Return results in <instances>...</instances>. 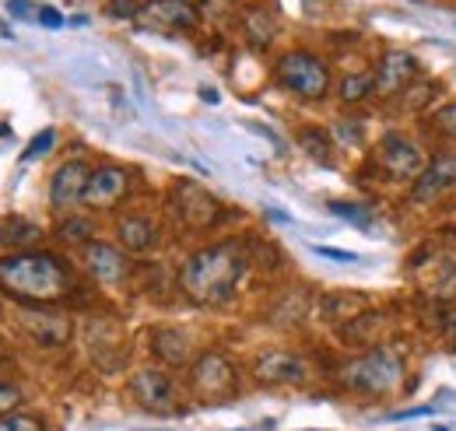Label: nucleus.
I'll return each mask as SVG.
<instances>
[{
	"label": "nucleus",
	"instance_id": "f257e3e1",
	"mask_svg": "<svg viewBox=\"0 0 456 431\" xmlns=\"http://www.w3.org/2000/svg\"><path fill=\"white\" fill-rule=\"evenodd\" d=\"M246 267H249V256L239 242L204 246L183 264L179 284H183L186 298L197 302V305H225L235 295Z\"/></svg>",
	"mask_w": 456,
	"mask_h": 431
},
{
	"label": "nucleus",
	"instance_id": "f03ea898",
	"mask_svg": "<svg viewBox=\"0 0 456 431\" xmlns=\"http://www.w3.org/2000/svg\"><path fill=\"white\" fill-rule=\"evenodd\" d=\"M0 288L21 302H60L74 291V273L53 253H14L0 260Z\"/></svg>",
	"mask_w": 456,
	"mask_h": 431
},
{
	"label": "nucleus",
	"instance_id": "7ed1b4c3",
	"mask_svg": "<svg viewBox=\"0 0 456 431\" xmlns=\"http://www.w3.org/2000/svg\"><path fill=\"white\" fill-rule=\"evenodd\" d=\"M338 382L354 393H365V396H387L403 382V362L390 347H372V351L344 362L338 369Z\"/></svg>",
	"mask_w": 456,
	"mask_h": 431
},
{
	"label": "nucleus",
	"instance_id": "20e7f679",
	"mask_svg": "<svg viewBox=\"0 0 456 431\" xmlns=\"http://www.w3.org/2000/svg\"><path fill=\"white\" fill-rule=\"evenodd\" d=\"M274 77H278V85L285 88L288 95L305 99V102H320L330 92V67H327V60L309 53V50H291V53L281 56L278 67H274Z\"/></svg>",
	"mask_w": 456,
	"mask_h": 431
},
{
	"label": "nucleus",
	"instance_id": "39448f33",
	"mask_svg": "<svg viewBox=\"0 0 456 431\" xmlns=\"http://www.w3.org/2000/svg\"><path fill=\"white\" fill-rule=\"evenodd\" d=\"M190 393L200 400V403H211V407H218V403H225L232 400L235 393H239V378H235V369H232V362H228L225 354H218V351H208V354H200L193 365H190Z\"/></svg>",
	"mask_w": 456,
	"mask_h": 431
},
{
	"label": "nucleus",
	"instance_id": "423d86ee",
	"mask_svg": "<svg viewBox=\"0 0 456 431\" xmlns=\"http://www.w3.org/2000/svg\"><path fill=\"white\" fill-rule=\"evenodd\" d=\"M376 165H379V172L390 175L394 183H414V179L425 172L428 155H425V148H421L414 137L390 130V134H383V141H379V148H376Z\"/></svg>",
	"mask_w": 456,
	"mask_h": 431
},
{
	"label": "nucleus",
	"instance_id": "0eeeda50",
	"mask_svg": "<svg viewBox=\"0 0 456 431\" xmlns=\"http://www.w3.org/2000/svg\"><path fill=\"white\" fill-rule=\"evenodd\" d=\"M172 211L179 215V221H183L186 228L204 232V228H211V224L222 217V204H218V197H211L200 183L183 179V183H175V190H172Z\"/></svg>",
	"mask_w": 456,
	"mask_h": 431
},
{
	"label": "nucleus",
	"instance_id": "6e6552de",
	"mask_svg": "<svg viewBox=\"0 0 456 431\" xmlns=\"http://www.w3.org/2000/svg\"><path fill=\"white\" fill-rule=\"evenodd\" d=\"M126 193H130V172L123 165H99L88 179L85 207L88 211H113Z\"/></svg>",
	"mask_w": 456,
	"mask_h": 431
},
{
	"label": "nucleus",
	"instance_id": "1a4fd4ad",
	"mask_svg": "<svg viewBox=\"0 0 456 431\" xmlns=\"http://www.w3.org/2000/svg\"><path fill=\"white\" fill-rule=\"evenodd\" d=\"M456 186V151H439L436 159H428L425 172L411 183V200L414 204H432L439 197H446Z\"/></svg>",
	"mask_w": 456,
	"mask_h": 431
},
{
	"label": "nucleus",
	"instance_id": "9d476101",
	"mask_svg": "<svg viewBox=\"0 0 456 431\" xmlns=\"http://www.w3.org/2000/svg\"><path fill=\"white\" fill-rule=\"evenodd\" d=\"M372 74H376V95L394 99V95H403L418 81V60L407 50H390V53H383L379 67Z\"/></svg>",
	"mask_w": 456,
	"mask_h": 431
},
{
	"label": "nucleus",
	"instance_id": "9b49d317",
	"mask_svg": "<svg viewBox=\"0 0 456 431\" xmlns=\"http://www.w3.org/2000/svg\"><path fill=\"white\" fill-rule=\"evenodd\" d=\"M253 376L264 386H298V382L309 378V365L295 351H267V354L256 358Z\"/></svg>",
	"mask_w": 456,
	"mask_h": 431
},
{
	"label": "nucleus",
	"instance_id": "f8f14e48",
	"mask_svg": "<svg viewBox=\"0 0 456 431\" xmlns=\"http://www.w3.org/2000/svg\"><path fill=\"white\" fill-rule=\"evenodd\" d=\"M88 179H92V168L85 162L60 165L57 172H53V183H50V204H53V211H70V207L85 204Z\"/></svg>",
	"mask_w": 456,
	"mask_h": 431
},
{
	"label": "nucleus",
	"instance_id": "ddd939ff",
	"mask_svg": "<svg viewBox=\"0 0 456 431\" xmlns=\"http://www.w3.org/2000/svg\"><path fill=\"white\" fill-rule=\"evenodd\" d=\"M130 396L144 411H172L175 403V382L162 369H141L130 378Z\"/></svg>",
	"mask_w": 456,
	"mask_h": 431
},
{
	"label": "nucleus",
	"instance_id": "4468645a",
	"mask_svg": "<svg viewBox=\"0 0 456 431\" xmlns=\"http://www.w3.org/2000/svg\"><path fill=\"white\" fill-rule=\"evenodd\" d=\"M85 267L92 270V277L99 284H123L130 277V260L116 249V246H106V242H88L85 246Z\"/></svg>",
	"mask_w": 456,
	"mask_h": 431
},
{
	"label": "nucleus",
	"instance_id": "2eb2a0df",
	"mask_svg": "<svg viewBox=\"0 0 456 431\" xmlns=\"http://www.w3.org/2000/svg\"><path fill=\"white\" fill-rule=\"evenodd\" d=\"M21 326L28 329V337L39 347H63L70 340V320L67 316H53V313H39V309H21L18 313Z\"/></svg>",
	"mask_w": 456,
	"mask_h": 431
},
{
	"label": "nucleus",
	"instance_id": "dca6fc26",
	"mask_svg": "<svg viewBox=\"0 0 456 431\" xmlns=\"http://www.w3.org/2000/svg\"><path fill=\"white\" fill-rule=\"evenodd\" d=\"M116 235H119V246L126 253H148L159 246V224L151 217L130 215L116 224Z\"/></svg>",
	"mask_w": 456,
	"mask_h": 431
},
{
	"label": "nucleus",
	"instance_id": "f3484780",
	"mask_svg": "<svg viewBox=\"0 0 456 431\" xmlns=\"http://www.w3.org/2000/svg\"><path fill=\"white\" fill-rule=\"evenodd\" d=\"M151 354L162 362V365H169V369H183L186 362H190V337L183 333V329H169V326H162V329H155L151 333Z\"/></svg>",
	"mask_w": 456,
	"mask_h": 431
},
{
	"label": "nucleus",
	"instance_id": "a211bd4d",
	"mask_svg": "<svg viewBox=\"0 0 456 431\" xmlns=\"http://www.w3.org/2000/svg\"><path fill=\"white\" fill-rule=\"evenodd\" d=\"M144 18H148L151 25H159V28H172V32L197 25V14H193L190 0H151V4L144 7Z\"/></svg>",
	"mask_w": 456,
	"mask_h": 431
},
{
	"label": "nucleus",
	"instance_id": "6ab92c4d",
	"mask_svg": "<svg viewBox=\"0 0 456 431\" xmlns=\"http://www.w3.org/2000/svg\"><path fill=\"white\" fill-rule=\"evenodd\" d=\"M242 32H246V39L256 46V50H264V46H271L274 43V36H278V14L271 11V7H246L242 11Z\"/></svg>",
	"mask_w": 456,
	"mask_h": 431
},
{
	"label": "nucleus",
	"instance_id": "aec40b11",
	"mask_svg": "<svg viewBox=\"0 0 456 431\" xmlns=\"http://www.w3.org/2000/svg\"><path fill=\"white\" fill-rule=\"evenodd\" d=\"M362 309H365V298L362 295H327L320 302V313H323L327 323H351Z\"/></svg>",
	"mask_w": 456,
	"mask_h": 431
},
{
	"label": "nucleus",
	"instance_id": "412c9836",
	"mask_svg": "<svg viewBox=\"0 0 456 431\" xmlns=\"http://www.w3.org/2000/svg\"><path fill=\"white\" fill-rule=\"evenodd\" d=\"M298 144H302V151H305L313 162H320V165L334 162V144H330L327 130L309 126V130H302V134H298Z\"/></svg>",
	"mask_w": 456,
	"mask_h": 431
},
{
	"label": "nucleus",
	"instance_id": "4be33fe9",
	"mask_svg": "<svg viewBox=\"0 0 456 431\" xmlns=\"http://www.w3.org/2000/svg\"><path fill=\"white\" fill-rule=\"evenodd\" d=\"M369 95H376V74H372V70L347 74V77L341 81V102H347V106L365 102Z\"/></svg>",
	"mask_w": 456,
	"mask_h": 431
},
{
	"label": "nucleus",
	"instance_id": "5701e85b",
	"mask_svg": "<svg viewBox=\"0 0 456 431\" xmlns=\"http://www.w3.org/2000/svg\"><path fill=\"white\" fill-rule=\"evenodd\" d=\"M92 235H95V228L85 217H67V221L57 224V239L60 242H70V246H88V242H95Z\"/></svg>",
	"mask_w": 456,
	"mask_h": 431
},
{
	"label": "nucleus",
	"instance_id": "b1692460",
	"mask_svg": "<svg viewBox=\"0 0 456 431\" xmlns=\"http://www.w3.org/2000/svg\"><path fill=\"white\" fill-rule=\"evenodd\" d=\"M436 81H414L407 92H403V109H411V112H421V109H428L436 102Z\"/></svg>",
	"mask_w": 456,
	"mask_h": 431
},
{
	"label": "nucleus",
	"instance_id": "393cba45",
	"mask_svg": "<svg viewBox=\"0 0 456 431\" xmlns=\"http://www.w3.org/2000/svg\"><path fill=\"white\" fill-rule=\"evenodd\" d=\"M330 211L344 221H351L354 228H362V232H372L376 224H372V215H369V207H362V204H341V200H334L330 204Z\"/></svg>",
	"mask_w": 456,
	"mask_h": 431
},
{
	"label": "nucleus",
	"instance_id": "a878e982",
	"mask_svg": "<svg viewBox=\"0 0 456 431\" xmlns=\"http://www.w3.org/2000/svg\"><path fill=\"white\" fill-rule=\"evenodd\" d=\"M432 126H436L443 137L456 141V102H446V106L436 109V112H432Z\"/></svg>",
	"mask_w": 456,
	"mask_h": 431
},
{
	"label": "nucleus",
	"instance_id": "bb28decb",
	"mask_svg": "<svg viewBox=\"0 0 456 431\" xmlns=\"http://www.w3.org/2000/svg\"><path fill=\"white\" fill-rule=\"evenodd\" d=\"M53 141H57V134H53V130H39V134L28 141V148L21 151V162H36V159H43V155L53 148Z\"/></svg>",
	"mask_w": 456,
	"mask_h": 431
},
{
	"label": "nucleus",
	"instance_id": "cd10ccee",
	"mask_svg": "<svg viewBox=\"0 0 456 431\" xmlns=\"http://www.w3.org/2000/svg\"><path fill=\"white\" fill-rule=\"evenodd\" d=\"M32 239H39V228H36V224H28V221H21V217H14V221L7 224V235H4V242L25 246V242H32Z\"/></svg>",
	"mask_w": 456,
	"mask_h": 431
},
{
	"label": "nucleus",
	"instance_id": "c85d7f7f",
	"mask_svg": "<svg viewBox=\"0 0 456 431\" xmlns=\"http://www.w3.org/2000/svg\"><path fill=\"white\" fill-rule=\"evenodd\" d=\"M0 431H43V421L32 414H7L0 418Z\"/></svg>",
	"mask_w": 456,
	"mask_h": 431
},
{
	"label": "nucleus",
	"instance_id": "c756f323",
	"mask_svg": "<svg viewBox=\"0 0 456 431\" xmlns=\"http://www.w3.org/2000/svg\"><path fill=\"white\" fill-rule=\"evenodd\" d=\"M21 407V389L14 382H0V418L14 414Z\"/></svg>",
	"mask_w": 456,
	"mask_h": 431
},
{
	"label": "nucleus",
	"instance_id": "7c9ffc66",
	"mask_svg": "<svg viewBox=\"0 0 456 431\" xmlns=\"http://www.w3.org/2000/svg\"><path fill=\"white\" fill-rule=\"evenodd\" d=\"M39 11H43V4H32V0H7V14H11V18H32V21H39Z\"/></svg>",
	"mask_w": 456,
	"mask_h": 431
},
{
	"label": "nucleus",
	"instance_id": "2f4dec72",
	"mask_svg": "<svg viewBox=\"0 0 456 431\" xmlns=\"http://www.w3.org/2000/svg\"><path fill=\"white\" fill-rule=\"evenodd\" d=\"M313 253L323 256V260H338V264H358V253H347L338 246H313Z\"/></svg>",
	"mask_w": 456,
	"mask_h": 431
},
{
	"label": "nucleus",
	"instance_id": "473e14b6",
	"mask_svg": "<svg viewBox=\"0 0 456 431\" xmlns=\"http://www.w3.org/2000/svg\"><path fill=\"white\" fill-rule=\"evenodd\" d=\"M110 11H113L116 18H137L144 7L137 0H110Z\"/></svg>",
	"mask_w": 456,
	"mask_h": 431
},
{
	"label": "nucleus",
	"instance_id": "72a5a7b5",
	"mask_svg": "<svg viewBox=\"0 0 456 431\" xmlns=\"http://www.w3.org/2000/svg\"><path fill=\"white\" fill-rule=\"evenodd\" d=\"M334 134L341 137L344 144H358V141H362V126H351V119H341V123L334 126Z\"/></svg>",
	"mask_w": 456,
	"mask_h": 431
},
{
	"label": "nucleus",
	"instance_id": "f704fd0d",
	"mask_svg": "<svg viewBox=\"0 0 456 431\" xmlns=\"http://www.w3.org/2000/svg\"><path fill=\"white\" fill-rule=\"evenodd\" d=\"M436 411V403H425V407H407V411H394L390 421H411V418H428Z\"/></svg>",
	"mask_w": 456,
	"mask_h": 431
},
{
	"label": "nucleus",
	"instance_id": "c9c22d12",
	"mask_svg": "<svg viewBox=\"0 0 456 431\" xmlns=\"http://www.w3.org/2000/svg\"><path fill=\"white\" fill-rule=\"evenodd\" d=\"M39 25H46V28H63V14H57L53 7L43 4V11H39Z\"/></svg>",
	"mask_w": 456,
	"mask_h": 431
},
{
	"label": "nucleus",
	"instance_id": "e433bc0d",
	"mask_svg": "<svg viewBox=\"0 0 456 431\" xmlns=\"http://www.w3.org/2000/svg\"><path fill=\"white\" fill-rule=\"evenodd\" d=\"M200 95H204V102H215V106H218V99H222L215 88H200Z\"/></svg>",
	"mask_w": 456,
	"mask_h": 431
},
{
	"label": "nucleus",
	"instance_id": "4c0bfd02",
	"mask_svg": "<svg viewBox=\"0 0 456 431\" xmlns=\"http://www.w3.org/2000/svg\"><path fill=\"white\" fill-rule=\"evenodd\" d=\"M432 431H453V428H446V425H436Z\"/></svg>",
	"mask_w": 456,
	"mask_h": 431
},
{
	"label": "nucleus",
	"instance_id": "58836bf2",
	"mask_svg": "<svg viewBox=\"0 0 456 431\" xmlns=\"http://www.w3.org/2000/svg\"><path fill=\"white\" fill-rule=\"evenodd\" d=\"M4 358H7V351H4V344H0V362H4Z\"/></svg>",
	"mask_w": 456,
	"mask_h": 431
},
{
	"label": "nucleus",
	"instance_id": "ea45409f",
	"mask_svg": "<svg viewBox=\"0 0 456 431\" xmlns=\"http://www.w3.org/2000/svg\"><path fill=\"white\" fill-rule=\"evenodd\" d=\"M0 137H7V126H0Z\"/></svg>",
	"mask_w": 456,
	"mask_h": 431
},
{
	"label": "nucleus",
	"instance_id": "a19ab883",
	"mask_svg": "<svg viewBox=\"0 0 456 431\" xmlns=\"http://www.w3.org/2000/svg\"><path fill=\"white\" fill-rule=\"evenodd\" d=\"M0 242H4V235H0Z\"/></svg>",
	"mask_w": 456,
	"mask_h": 431
}]
</instances>
